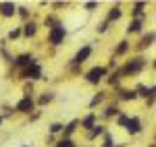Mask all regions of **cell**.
I'll list each match as a JSON object with an SVG mask.
<instances>
[{
  "label": "cell",
  "instance_id": "cell-1",
  "mask_svg": "<svg viewBox=\"0 0 156 147\" xmlns=\"http://www.w3.org/2000/svg\"><path fill=\"white\" fill-rule=\"evenodd\" d=\"M106 73V68H102V66H98V68H92L90 73H87V81L90 83H98L100 79H102V75Z\"/></svg>",
  "mask_w": 156,
  "mask_h": 147
},
{
  "label": "cell",
  "instance_id": "cell-2",
  "mask_svg": "<svg viewBox=\"0 0 156 147\" xmlns=\"http://www.w3.org/2000/svg\"><path fill=\"white\" fill-rule=\"evenodd\" d=\"M62 37H65V27H54L52 33H50V42L52 44H60Z\"/></svg>",
  "mask_w": 156,
  "mask_h": 147
},
{
  "label": "cell",
  "instance_id": "cell-3",
  "mask_svg": "<svg viewBox=\"0 0 156 147\" xmlns=\"http://www.w3.org/2000/svg\"><path fill=\"white\" fill-rule=\"evenodd\" d=\"M142 66H144V60H142V58H137V60L129 62V64L123 68V73H135V71H140Z\"/></svg>",
  "mask_w": 156,
  "mask_h": 147
},
{
  "label": "cell",
  "instance_id": "cell-4",
  "mask_svg": "<svg viewBox=\"0 0 156 147\" xmlns=\"http://www.w3.org/2000/svg\"><path fill=\"white\" fill-rule=\"evenodd\" d=\"M31 108H34L31 98H25V99H21V102L17 104V110H19V112H31Z\"/></svg>",
  "mask_w": 156,
  "mask_h": 147
},
{
  "label": "cell",
  "instance_id": "cell-5",
  "mask_svg": "<svg viewBox=\"0 0 156 147\" xmlns=\"http://www.w3.org/2000/svg\"><path fill=\"white\" fill-rule=\"evenodd\" d=\"M42 75V71H40V66H36V64H29V68L23 73V77H29V79H37Z\"/></svg>",
  "mask_w": 156,
  "mask_h": 147
},
{
  "label": "cell",
  "instance_id": "cell-6",
  "mask_svg": "<svg viewBox=\"0 0 156 147\" xmlns=\"http://www.w3.org/2000/svg\"><path fill=\"white\" fill-rule=\"evenodd\" d=\"M0 11H2V15L11 17V15H15V6L9 4V2H2V4H0Z\"/></svg>",
  "mask_w": 156,
  "mask_h": 147
},
{
  "label": "cell",
  "instance_id": "cell-7",
  "mask_svg": "<svg viewBox=\"0 0 156 147\" xmlns=\"http://www.w3.org/2000/svg\"><path fill=\"white\" fill-rule=\"evenodd\" d=\"M127 129H129V133H137V131H140V118L127 120Z\"/></svg>",
  "mask_w": 156,
  "mask_h": 147
},
{
  "label": "cell",
  "instance_id": "cell-8",
  "mask_svg": "<svg viewBox=\"0 0 156 147\" xmlns=\"http://www.w3.org/2000/svg\"><path fill=\"white\" fill-rule=\"evenodd\" d=\"M90 52H92L90 48H83V50H79V54H77V58H75V62H83L85 58L90 56Z\"/></svg>",
  "mask_w": 156,
  "mask_h": 147
},
{
  "label": "cell",
  "instance_id": "cell-9",
  "mask_svg": "<svg viewBox=\"0 0 156 147\" xmlns=\"http://www.w3.org/2000/svg\"><path fill=\"white\" fill-rule=\"evenodd\" d=\"M31 56H27V54H23V56H19L17 60H15V64H19V66H23V64H31Z\"/></svg>",
  "mask_w": 156,
  "mask_h": 147
},
{
  "label": "cell",
  "instance_id": "cell-10",
  "mask_svg": "<svg viewBox=\"0 0 156 147\" xmlns=\"http://www.w3.org/2000/svg\"><path fill=\"white\" fill-rule=\"evenodd\" d=\"M152 39H154V33H148V35H146L144 39H142V44H140V46H142V48L150 46V44H152Z\"/></svg>",
  "mask_w": 156,
  "mask_h": 147
},
{
  "label": "cell",
  "instance_id": "cell-11",
  "mask_svg": "<svg viewBox=\"0 0 156 147\" xmlns=\"http://www.w3.org/2000/svg\"><path fill=\"white\" fill-rule=\"evenodd\" d=\"M127 29H129V31H140V29H142V21H133V23H129Z\"/></svg>",
  "mask_w": 156,
  "mask_h": 147
},
{
  "label": "cell",
  "instance_id": "cell-12",
  "mask_svg": "<svg viewBox=\"0 0 156 147\" xmlns=\"http://www.w3.org/2000/svg\"><path fill=\"white\" fill-rule=\"evenodd\" d=\"M135 95H137L135 91H121V98H123V99H133Z\"/></svg>",
  "mask_w": 156,
  "mask_h": 147
},
{
  "label": "cell",
  "instance_id": "cell-13",
  "mask_svg": "<svg viewBox=\"0 0 156 147\" xmlns=\"http://www.w3.org/2000/svg\"><path fill=\"white\" fill-rule=\"evenodd\" d=\"M34 33H36V25L34 23L25 25V35H34Z\"/></svg>",
  "mask_w": 156,
  "mask_h": 147
},
{
  "label": "cell",
  "instance_id": "cell-14",
  "mask_svg": "<svg viewBox=\"0 0 156 147\" xmlns=\"http://www.w3.org/2000/svg\"><path fill=\"white\" fill-rule=\"evenodd\" d=\"M121 17V11L119 8H112V11H110V17H108V19H110V21H115V19H119Z\"/></svg>",
  "mask_w": 156,
  "mask_h": 147
},
{
  "label": "cell",
  "instance_id": "cell-15",
  "mask_svg": "<svg viewBox=\"0 0 156 147\" xmlns=\"http://www.w3.org/2000/svg\"><path fill=\"white\" fill-rule=\"evenodd\" d=\"M92 124H94V114H90V116H87V118L83 120V126H85V129H90Z\"/></svg>",
  "mask_w": 156,
  "mask_h": 147
},
{
  "label": "cell",
  "instance_id": "cell-16",
  "mask_svg": "<svg viewBox=\"0 0 156 147\" xmlns=\"http://www.w3.org/2000/svg\"><path fill=\"white\" fill-rule=\"evenodd\" d=\"M75 126H77V120H73V122L67 126V131H65V133H67V135H69V133H73V131H75Z\"/></svg>",
  "mask_w": 156,
  "mask_h": 147
},
{
  "label": "cell",
  "instance_id": "cell-17",
  "mask_svg": "<svg viewBox=\"0 0 156 147\" xmlns=\"http://www.w3.org/2000/svg\"><path fill=\"white\" fill-rule=\"evenodd\" d=\"M19 35H21V31H19V29H15V31H11V33H9V37H11V39H17Z\"/></svg>",
  "mask_w": 156,
  "mask_h": 147
},
{
  "label": "cell",
  "instance_id": "cell-18",
  "mask_svg": "<svg viewBox=\"0 0 156 147\" xmlns=\"http://www.w3.org/2000/svg\"><path fill=\"white\" fill-rule=\"evenodd\" d=\"M60 129H62V124H58V122H56V124H52V126H50V131H52V133H58Z\"/></svg>",
  "mask_w": 156,
  "mask_h": 147
},
{
  "label": "cell",
  "instance_id": "cell-19",
  "mask_svg": "<svg viewBox=\"0 0 156 147\" xmlns=\"http://www.w3.org/2000/svg\"><path fill=\"white\" fill-rule=\"evenodd\" d=\"M117 52H119V54H123V52H127V42H123V44L119 46V50H117Z\"/></svg>",
  "mask_w": 156,
  "mask_h": 147
},
{
  "label": "cell",
  "instance_id": "cell-20",
  "mask_svg": "<svg viewBox=\"0 0 156 147\" xmlns=\"http://www.w3.org/2000/svg\"><path fill=\"white\" fill-rule=\"evenodd\" d=\"M58 147H73V143L69 141V139H65V141H60V145Z\"/></svg>",
  "mask_w": 156,
  "mask_h": 147
},
{
  "label": "cell",
  "instance_id": "cell-21",
  "mask_svg": "<svg viewBox=\"0 0 156 147\" xmlns=\"http://www.w3.org/2000/svg\"><path fill=\"white\" fill-rule=\"evenodd\" d=\"M50 99H52V95H42V98H40V104H46V102H50Z\"/></svg>",
  "mask_w": 156,
  "mask_h": 147
},
{
  "label": "cell",
  "instance_id": "cell-22",
  "mask_svg": "<svg viewBox=\"0 0 156 147\" xmlns=\"http://www.w3.org/2000/svg\"><path fill=\"white\" fill-rule=\"evenodd\" d=\"M100 133H102V129H100V126H96V129L90 133V137H96V135H100Z\"/></svg>",
  "mask_w": 156,
  "mask_h": 147
},
{
  "label": "cell",
  "instance_id": "cell-23",
  "mask_svg": "<svg viewBox=\"0 0 156 147\" xmlns=\"http://www.w3.org/2000/svg\"><path fill=\"white\" fill-rule=\"evenodd\" d=\"M96 6H98L96 2H87V4H85V8H90V11H92V8H96Z\"/></svg>",
  "mask_w": 156,
  "mask_h": 147
},
{
  "label": "cell",
  "instance_id": "cell-24",
  "mask_svg": "<svg viewBox=\"0 0 156 147\" xmlns=\"http://www.w3.org/2000/svg\"><path fill=\"white\" fill-rule=\"evenodd\" d=\"M106 147H112V139H110V135H106V143H104Z\"/></svg>",
  "mask_w": 156,
  "mask_h": 147
},
{
  "label": "cell",
  "instance_id": "cell-25",
  "mask_svg": "<svg viewBox=\"0 0 156 147\" xmlns=\"http://www.w3.org/2000/svg\"><path fill=\"white\" fill-rule=\"evenodd\" d=\"M100 99H102V95H96V98L92 99V106H96V104H98V102H100Z\"/></svg>",
  "mask_w": 156,
  "mask_h": 147
},
{
  "label": "cell",
  "instance_id": "cell-26",
  "mask_svg": "<svg viewBox=\"0 0 156 147\" xmlns=\"http://www.w3.org/2000/svg\"><path fill=\"white\" fill-rule=\"evenodd\" d=\"M119 124H127V116H121V118H119Z\"/></svg>",
  "mask_w": 156,
  "mask_h": 147
}]
</instances>
